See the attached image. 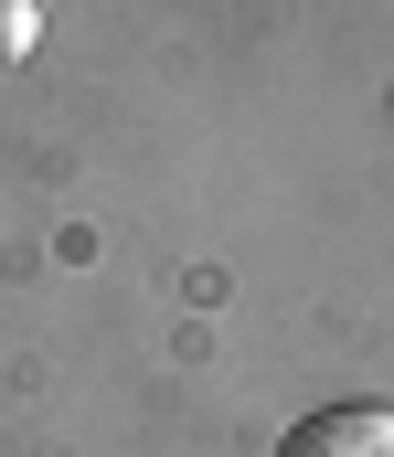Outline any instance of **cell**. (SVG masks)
I'll return each mask as SVG.
<instances>
[{
	"label": "cell",
	"instance_id": "cell-1",
	"mask_svg": "<svg viewBox=\"0 0 394 457\" xmlns=\"http://www.w3.org/2000/svg\"><path fill=\"white\" fill-rule=\"evenodd\" d=\"M277 457H394V404H320L277 436Z\"/></svg>",
	"mask_w": 394,
	"mask_h": 457
},
{
	"label": "cell",
	"instance_id": "cell-2",
	"mask_svg": "<svg viewBox=\"0 0 394 457\" xmlns=\"http://www.w3.org/2000/svg\"><path fill=\"white\" fill-rule=\"evenodd\" d=\"M21 43H32V0H0V64H21Z\"/></svg>",
	"mask_w": 394,
	"mask_h": 457
}]
</instances>
